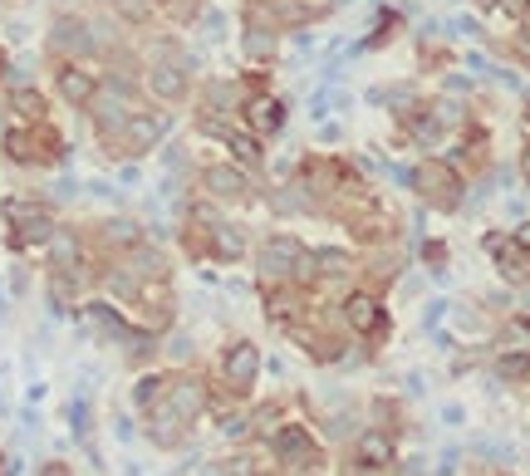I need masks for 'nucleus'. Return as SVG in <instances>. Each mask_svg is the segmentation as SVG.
Returning <instances> with one entry per match:
<instances>
[{"mask_svg":"<svg viewBox=\"0 0 530 476\" xmlns=\"http://www.w3.org/2000/svg\"><path fill=\"white\" fill-rule=\"evenodd\" d=\"M256 271L265 280H285V285H305L315 280V251L295 236H270L265 246L256 251Z\"/></svg>","mask_w":530,"mask_h":476,"instance_id":"f257e3e1","label":"nucleus"},{"mask_svg":"<svg viewBox=\"0 0 530 476\" xmlns=\"http://www.w3.org/2000/svg\"><path fill=\"white\" fill-rule=\"evenodd\" d=\"M0 216H5L10 226H15V236H10V246H15V251H25V246H50V236L59 231L44 202L5 197V202H0Z\"/></svg>","mask_w":530,"mask_h":476,"instance_id":"f03ea898","label":"nucleus"},{"mask_svg":"<svg viewBox=\"0 0 530 476\" xmlns=\"http://www.w3.org/2000/svg\"><path fill=\"white\" fill-rule=\"evenodd\" d=\"M5 157L10 163H64L69 148L59 143L54 128L30 124V128H10L5 133Z\"/></svg>","mask_w":530,"mask_h":476,"instance_id":"7ed1b4c3","label":"nucleus"},{"mask_svg":"<svg viewBox=\"0 0 530 476\" xmlns=\"http://www.w3.org/2000/svg\"><path fill=\"white\" fill-rule=\"evenodd\" d=\"M413 187L423 192V197H432L437 206L462 202V177H456V167L447 163V157H427V163H417L413 167Z\"/></svg>","mask_w":530,"mask_h":476,"instance_id":"20e7f679","label":"nucleus"},{"mask_svg":"<svg viewBox=\"0 0 530 476\" xmlns=\"http://www.w3.org/2000/svg\"><path fill=\"white\" fill-rule=\"evenodd\" d=\"M167 128H172V118H167V114H128V124H123V133L113 138V148L123 153V157H132V153H148V148L162 138Z\"/></svg>","mask_w":530,"mask_h":476,"instance_id":"39448f33","label":"nucleus"},{"mask_svg":"<svg viewBox=\"0 0 530 476\" xmlns=\"http://www.w3.org/2000/svg\"><path fill=\"white\" fill-rule=\"evenodd\" d=\"M275 457L285 461V467H305V471H315L319 467V447H315V437L305 432L299 422H290V427H275Z\"/></svg>","mask_w":530,"mask_h":476,"instance_id":"423d86ee","label":"nucleus"},{"mask_svg":"<svg viewBox=\"0 0 530 476\" xmlns=\"http://www.w3.org/2000/svg\"><path fill=\"white\" fill-rule=\"evenodd\" d=\"M221 378L231 383V393H246V388L260 378V349L250 344V339H236V344L226 349V359H221Z\"/></svg>","mask_w":530,"mask_h":476,"instance_id":"0eeeda50","label":"nucleus"},{"mask_svg":"<svg viewBox=\"0 0 530 476\" xmlns=\"http://www.w3.org/2000/svg\"><path fill=\"white\" fill-rule=\"evenodd\" d=\"M344 324L354 329V334H364V339H378L383 329H388V314H383V304L364 295V290H354V295L344 300Z\"/></svg>","mask_w":530,"mask_h":476,"instance_id":"6e6552de","label":"nucleus"},{"mask_svg":"<svg viewBox=\"0 0 530 476\" xmlns=\"http://www.w3.org/2000/svg\"><path fill=\"white\" fill-rule=\"evenodd\" d=\"M158 408H167L177 422H191L201 408H207V383H201V378H177V383H167Z\"/></svg>","mask_w":530,"mask_h":476,"instance_id":"1a4fd4ad","label":"nucleus"},{"mask_svg":"<svg viewBox=\"0 0 530 476\" xmlns=\"http://www.w3.org/2000/svg\"><path fill=\"white\" fill-rule=\"evenodd\" d=\"M201 192L216 202H246L250 197V177H246V167H226V163H216L201 173Z\"/></svg>","mask_w":530,"mask_h":476,"instance_id":"9d476101","label":"nucleus"},{"mask_svg":"<svg viewBox=\"0 0 530 476\" xmlns=\"http://www.w3.org/2000/svg\"><path fill=\"white\" fill-rule=\"evenodd\" d=\"M275 50H280V30H275L270 10H256L250 5V20H246V59H275Z\"/></svg>","mask_w":530,"mask_h":476,"instance_id":"9b49d317","label":"nucleus"},{"mask_svg":"<svg viewBox=\"0 0 530 476\" xmlns=\"http://www.w3.org/2000/svg\"><path fill=\"white\" fill-rule=\"evenodd\" d=\"M54 89H59V99H64V104L89 108L93 94H99V74H89V69H79V64H59Z\"/></svg>","mask_w":530,"mask_h":476,"instance_id":"f8f14e48","label":"nucleus"},{"mask_svg":"<svg viewBox=\"0 0 530 476\" xmlns=\"http://www.w3.org/2000/svg\"><path fill=\"white\" fill-rule=\"evenodd\" d=\"M240 108H246V128L256 133V138H270V133L285 128V104L270 99V94H250Z\"/></svg>","mask_w":530,"mask_h":476,"instance_id":"ddd939ff","label":"nucleus"},{"mask_svg":"<svg viewBox=\"0 0 530 476\" xmlns=\"http://www.w3.org/2000/svg\"><path fill=\"white\" fill-rule=\"evenodd\" d=\"M50 50L54 55H93V35H89V25L83 20H74V15H64V20H54L50 25Z\"/></svg>","mask_w":530,"mask_h":476,"instance_id":"4468645a","label":"nucleus"},{"mask_svg":"<svg viewBox=\"0 0 530 476\" xmlns=\"http://www.w3.org/2000/svg\"><path fill=\"white\" fill-rule=\"evenodd\" d=\"M207 246H211V255L216 261H240V255H246V236H240V226H231V222H207Z\"/></svg>","mask_w":530,"mask_h":476,"instance_id":"2eb2a0df","label":"nucleus"},{"mask_svg":"<svg viewBox=\"0 0 530 476\" xmlns=\"http://www.w3.org/2000/svg\"><path fill=\"white\" fill-rule=\"evenodd\" d=\"M373 108H393L398 118H413L417 114V84H388V89H368Z\"/></svg>","mask_w":530,"mask_h":476,"instance_id":"dca6fc26","label":"nucleus"},{"mask_svg":"<svg viewBox=\"0 0 530 476\" xmlns=\"http://www.w3.org/2000/svg\"><path fill=\"white\" fill-rule=\"evenodd\" d=\"M148 89L158 94L162 104H177V99L187 94V74H182V64H158V69L148 74Z\"/></svg>","mask_w":530,"mask_h":476,"instance_id":"f3484780","label":"nucleus"},{"mask_svg":"<svg viewBox=\"0 0 530 476\" xmlns=\"http://www.w3.org/2000/svg\"><path fill=\"white\" fill-rule=\"evenodd\" d=\"M50 261H54V271H83V251H79L74 231H54L50 236Z\"/></svg>","mask_w":530,"mask_h":476,"instance_id":"a211bd4d","label":"nucleus"},{"mask_svg":"<svg viewBox=\"0 0 530 476\" xmlns=\"http://www.w3.org/2000/svg\"><path fill=\"white\" fill-rule=\"evenodd\" d=\"M358 461H364V467H393V437L388 432H364L358 437Z\"/></svg>","mask_w":530,"mask_h":476,"instance_id":"6ab92c4d","label":"nucleus"},{"mask_svg":"<svg viewBox=\"0 0 530 476\" xmlns=\"http://www.w3.org/2000/svg\"><path fill=\"white\" fill-rule=\"evenodd\" d=\"M315 275L319 280H344L348 275V255L339 246H319L315 251Z\"/></svg>","mask_w":530,"mask_h":476,"instance_id":"aec40b11","label":"nucleus"},{"mask_svg":"<svg viewBox=\"0 0 530 476\" xmlns=\"http://www.w3.org/2000/svg\"><path fill=\"white\" fill-rule=\"evenodd\" d=\"M162 393H167V378H158V373H148V378H138V383H132V402H138L142 412L158 408Z\"/></svg>","mask_w":530,"mask_h":476,"instance_id":"412c9836","label":"nucleus"},{"mask_svg":"<svg viewBox=\"0 0 530 476\" xmlns=\"http://www.w3.org/2000/svg\"><path fill=\"white\" fill-rule=\"evenodd\" d=\"M10 108H15L25 124H40V118H44V99L34 89H15V94H10Z\"/></svg>","mask_w":530,"mask_h":476,"instance_id":"4be33fe9","label":"nucleus"},{"mask_svg":"<svg viewBox=\"0 0 530 476\" xmlns=\"http://www.w3.org/2000/svg\"><path fill=\"white\" fill-rule=\"evenodd\" d=\"M138 231H142L138 222H128V216H113V222L103 226V236H108V246H128V251H132V246H138Z\"/></svg>","mask_w":530,"mask_h":476,"instance_id":"5701e85b","label":"nucleus"},{"mask_svg":"<svg viewBox=\"0 0 530 476\" xmlns=\"http://www.w3.org/2000/svg\"><path fill=\"white\" fill-rule=\"evenodd\" d=\"M501 344L505 353H530V320H511L501 329Z\"/></svg>","mask_w":530,"mask_h":476,"instance_id":"b1692460","label":"nucleus"},{"mask_svg":"<svg viewBox=\"0 0 530 476\" xmlns=\"http://www.w3.org/2000/svg\"><path fill=\"white\" fill-rule=\"evenodd\" d=\"M69 422H74V437H89V408H83V398L69 408Z\"/></svg>","mask_w":530,"mask_h":476,"instance_id":"393cba45","label":"nucleus"},{"mask_svg":"<svg viewBox=\"0 0 530 476\" xmlns=\"http://www.w3.org/2000/svg\"><path fill=\"white\" fill-rule=\"evenodd\" d=\"M221 10H207V15H201V30H207V40H221Z\"/></svg>","mask_w":530,"mask_h":476,"instance_id":"a878e982","label":"nucleus"},{"mask_svg":"<svg viewBox=\"0 0 530 476\" xmlns=\"http://www.w3.org/2000/svg\"><path fill=\"white\" fill-rule=\"evenodd\" d=\"M221 432H226V437H246V418H240V412H226V418H221Z\"/></svg>","mask_w":530,"mask_h":476,"instance_id":"bb28decb","label":"nucleus"},{"mask_svg":"<svg viewBox=\"0 0 530 476\" xmlns=\"http://www.w3.org/2000/svg\"><path fill=\"white\" fill-rule=\"evenodd\" d=\"M447 310H452L447 300H432V304H427V314H423V324L432 329V324H437V320H442V314H447Z\"/></svg>","mask_w":530,"mask_h":476,"instance_id":"cd10ccee","label":"nucleus"},{"mask_svg":"<svg viewBox=\"0 0 530 476\" xmlns=\"http://www.w3.org/2000/svg\"><path fill=\"white\" fill-rule=\"evenodd\" d=\"M501 10H505V15H515V20H521V15H530V0H501Z\"/></svg>","mask_w":530,"mask_h":476,"instance_id":"c85d7f7f","label":"nucleus"},{"mask_svg":"<svg viewBox=\"0 0 530 476\" xmlns=\"http://www.w3.org/2000/svg\"><path fill=\"white\" fill-rule=\"evenodd\" d=\"M515 55L530 64V25H521V35H515Z\"/></svg>","mask_w":530,"mask_h":476,"instance_id":"c756f323","label":"nucleus"},{"mask_svg":"<svg viewBox=\"0 0 530 476\" xmlns=\"http://www.w3.org/2000/svg\"><path fill=\"white\" fill-rule=\"evenodd\" d=\"M511 241H515V246H521V251H530V222H521V226H515V236H511Z\"/></svg>","mask_w":530,"mask_h":476,"instance_id":"7c9ffc66","label":"nucleus"},{"mask_svg":"<svg viewBox=\"0 0 530 476\" xmlns=\"http://www.w3.org/2000/svg\"><path fill=\"white\" fill-rule=\"evenodd\" d=\"M40 476H69V467H64V461H44Z\"/></svg>","mask_w":530,"mask_h":476,"instance_id":"2f4dec72","label":"nucleus"},{"mask_svg":"<svg viewBox=\"0 0 530 476\" xmlns=\"http://www.w3.org/2000/svg\"><path fill=\"white\" fill-rule=\"evenodd\" d=\"M74 192H79V187H74V182L64 177V182H59V187H54V197H59V202H69V197H74Z\"/></svg>","mask_w":530,"mask_h":476,"instance_id":"473e14b6","label":"nucleus"},{"mask_svg":"<svg viewBox=\"0 0 530 476\" xmlns=\"http://www.w3.org/2000/svg\"><path fill=\"white\" fill-rule=\"evenodd\" d=\"M521 173H525V182H530V148L521 153Z\"/></svg>","mask_w":530,"mask_h":476,"instance_id":"72a5a7b5","label":"nucleus"},{"mask_svg":"<svg viewBox=\"0 0 530 476\" xmlns=\"http://www.w3.org/2000/svg\"><path fill=\"white\" fill-rule=\"evenodd\" d=\"M521 304H525V314H530V290H525V295H521Z\"/></svg>","mask_w":530,"mask_h":476,"instance_id":"f704fd0d","label":"nucleus"},{"mask_svg":"<svg viewBox=\"0 0 530 476\" xmlns=\"http://www.w3.org/2000/svg\"><path fill=\"white\" fill-rule=\"evenodd\" d=\"M525 128H530V99H525Z\"/></svg>","mask_w":530,"mask_h":476,"instance_id":"c9c22d12","label":"nucleus"},{"mask_svg":"<svg viewBox=\"0 0 530 476\" xmlns=\"http://www.w3.org/2000/svg\"><path fill=\"white\" fill-rule=\"evenodd\" d=\"M0 74H5V55H0Z\"/></svg>","mask_w":530,"mask_h":476,"instance_id":"e433bc0d","label":"nucleus"}]
</instances>
